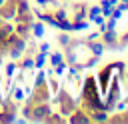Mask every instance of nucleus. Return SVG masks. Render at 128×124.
Segmentation results:
<instances>
[{
	"mask_svg": "<svg viewBox=\"0 0 128 124\" xmlns=\"http://www.w3.org/2000/svg\"><path fill=\"white\" fill-rule=\"evenodd\" d=\"M16 114H18L16 102L12 98L2 100V104H0V124H12L16 120Z\"/></svg>",
	"mask_w": 128,
	"mask_h": 124,
	"instance_id": "obj_1",
	"label": "nucleus"
},
{
	"mask_svg": "<svg viewBox=\"0 0 128 124\" xmlns=\"http://www.w3.org/2000/svg\"><path fill=\"white\" fill-rule=\"evenodd\" d=\"M52 112L48 102H40V104H32V114H30V122H44L48 118V114Z\"/></svg>",
	"mask_w": 128,
	"mask_h": 124,
	"instance_id": "obj_2",
	"label": "nucleus"
},
{
	"mask_svg": "<svg viewBox=\"0 0 128 124\" xmlns=\"http://www.w3.org/2000/svg\"><path fill=\"white\" fill-rule=\"evenodd\" d=\"M50 98V92H48V86L46 84H40V86H34V90L28 94V100L30 104H40V102H48Z\"/></svg>",
	"mask_w": 128,
	"mask_h": 124,
	"instance_id": "obj_3",
	"label": "nucleus"
},
{
	"mask_svg": "<svg viewBox=\"0 0 128 124\" xmlns=\"http://www.w3.org/2000/svg\"><path fill=\"white\" fill-rule=\"evenodd\" d=\"M0 16H2L4 22L14 20V16H16V0H6V2L0 6Z\"/></svg>",
	"mask_w": 128,
	"mask_h": 124,
	"instance_id": "obj_4",
	"label": "nucleus"
},
{
	"mask_svg": "<svg viewBox=\"0 0 128 124\" xmlns=\"http://www.w3.org/2000/svg\"><path fill=\"white\" fill-rule=\"evenodd\" d=\"M14 32H16L20 38L30 40V34H32V22H30V24H26V22H16V24H14Z\"/></svg>",
	"mask_w": 128,
	"mask_h": 124,
	"instance_id": "obj_5",
	"label": "nucleus"
},
{
	"mask_svg": "<svg viewBox=\"0 0 128 124\" xmlns=\"http://www.w3.org/2000/svg\"><path fill=\"white\" fill-rule=\"evenodd\" d=\"M16 64H18V68H20V70L28 72V70H32V68H34V56H30V54H24V56H22V58H20Z\"/></svg>",
	"mask_w": 128,
	"mask_h": 124,
	"instance_id": "obj_6",
	"label": "nucleus"
},
{
	"mask_svg": "<svg viewBox=\"0 0 128 124\" xmlns=\"http://www.w3.org/2000/svg\"><path fill=\"white\" fill-rule=\"evenodd\" d=\"M104 48H106V44L104 42H96V40H92V42H88V50L94 54V56H102V52H104Z\"/></svg>",
	"mask_w": 128,
	"mask_h": 124,
	"instance_id": "obj_7",
	"label": "nucleus"
},
{
	"mask_svg": "<svg viewBox=\"0 0 128 124\" xmlns=\"http://www.w3.org/2000/svg\"><path fill=\"white\" fill-rule=\"evenodd\" d=\"M44 32H46V28H44V24H42V20L40 22H32V34H34V38H42L44 36Z\"/></svg>",
	"mask_w": 128,
	"mask_h": 124,
	"instance_id": "obj_8",
	"label": "nucleus"
},
{
	"mask_svg": "<svg viewBox=\"0 0 128 124\" xmlns=\"http://www.w3.org/2000/svg\"><path fill=\"white\" fill-rule=\"evenodd\" d=\"M14 22H26V24H30V22H34V14L28 10V12H22V14H16L14 16Z\"/></svg>",
	"mask_w": 128,
	"mask_h": 124,
	"instance_id": "obj_9",
	"label": "nucleus"
},
{
	"mask_svg": "<svg viewBox=\"0 0 128 124\" xmlns=\"http://www.w3.org/2000/svg\"><path fill=\"white\" fill-rule=\"evenodd\" d=\"M44 66H46V54L42 52L34 54V68H44Z\"/></svg>",
	"mask_w": 128,
	"mask_h": 124,
	"instance_id": "obj_10",
	"label": "nucleus"
},
{
	"mask_svg": "<svg viewBox=\"0 0 128 124\" xmlns=\"http://www.w3.org/2000/svg\"><path fill=\"white\" fill-rule=\"evenodd\" d=\"M16 68H18V64H16L14 60H10V62L4 66V74H6V78H12L14 72H16Z\"/></svg>",
	"mask_w": 128,
	"mask_h": 124,
	"instance_id": "obj_11",
	"label": "nucleus"
},
{
	"mask_svg": "<svg viewBox=\"0 0 128 124\" xmlns=\"http://www.w3.org/2000/svg\"><path fill=\"white\" fill-rule=\"evenodd\" d=\"M40 84H46V72H44V68H38V74L34 76V86H40Z\"/></svg>",
	"mask_w": 128,
	"mask_h": 124,
	"instance_id": "obj_12",
	"label": "nucleus"
},
{
	"mask_svg": "<svg viewBox=\"0 0 128 124\" xmlns=\"http://www.w3.org/2000/svg\"><path fill=\"white\" fill-rule=\"evenodd\" d=\"M70 42H72V36H70V34H58V44H60L62 48H66Z\"/></svg>",
	"mask_w": 128,
	"mask_h": 124,
	"instance_id": "obj_13",
	"label": "nucleus"
},
{
	"mask_svg": "<svg viewBox=\"0 0 128 124\" xmlns=\"http://www.w3.org/2000/svg\"><path fill=\"white\" fill-rule=\"evenodd\" d=\"M48 56H50V54H48ZM60 62H64V54H62V52H56V54L50 56V64H52V66L60 64Z\"/></svg>",
	"mask_w": 128,
	"mask_h": 124,
	"instance_id": "obj_14",
	"label": "nucleus"
},
{
	"mask_svg": "<svg viewBox=\"0 0 128 124\" xmlns=\"http://www.w3.org/2000/svg\"><path fill=\"white\" fill-rule=\"evenodd\" d=\"M54 18H56L58 22H62V20H66V18H68V12H66V10H62V8H56V10H54Z\"/></svg>",
	"mask_w": 128,
	"mask_h": 124,
	"instance_id": "obj_15",
	"label": "nucleus"
},
{
	"mask_svg": "<svg viewBox=\"0 0 128 124\" xmlns=\"http://www.w3.org/2000/svg\"><path fill=\"white\" fill-rule=\"evenodd\" d=\"M20 114H22V118H26L28 122H30V114H32V104L30 102H26V106L20 110Z\"/></svg>",
	"mask_w": 128,
	"mask_h": 124,
	"instance_id": "obj_16",
	"label": "nucleus"
},
{
	"mask_svg": "<svg viewBox=\"0 0 128 124\" xmlns=\"http://www.w3.org/2000/svg\"><path fill=\"white\" fill-rule=\"evenodd\" d=\"M44 122H50V124H52V122H66V120H64V116H60V114H54V112H50V114H48V118H46Z\"/></svg>",
	"mask_w": 128,
	"mask_h": 124,
	"instance_id": "obj_17",
	"label": "nucleus"
},
{
	"mask_svg": "<svg viewBox=\"0 0 128 124\" xmlns=\"http://www.w3.org/2000/svg\"><path fill=\"white\" fill-rule=\"evenodd\" d=\"M48 78H50V80H48V82H50V90H52V92H58V90H60V84H58V80H56L54 76H48Z\"/></svg>",
	"mask_w": 128,
	"mask_h": 124,
	"instance_id": "obj_18",
	"label": "nucleus"
},
{
	"mask_svg": "<svg viewBox=\"0 0 128 124\" xmlns=\"http://www.w3.org/2000/svg\"><path fill=\"white\" fill-rule=\"evenodd\" d=\"M38 50H40L42 54H46V56H48V54H50V44H48V42H42V44L38 46Z\"/></svg>",
	"mask_w": 128,
	"mask_h": 124,
	"instance_id": "obj_19",
	"label": "nucleus"
},
{
	"mask_svg": "<svg viewBox=\"0 0 128 124\" xmlns=\"http://www.w3.org/2000/svg\"><path fill=\"white\" fill-rule=\"evenodd\" d=\"M98 38H100V32H90L86 36V42H92V40H98Z\"/></svg>",
	"mask_w": 128,
	"mask_h": 124,
	"instance_id": "obj_20",
	"label": "nucleus"
},
{
	"mask_svg": "<svg viewBox=\"0 0 128 124\" xmlns=\"http://www.w3.org/2000/svg\"><path fill=\"white\" fill-rule=\"evenodd\" d=\"M36 4H38V6H42V8H44V6H48V0H36Z\"/></svg>",
	"mask_w": 128,
	"mask_h": 124,
	"instance_id": "obj_21",
	"label": "nucleus"
},
{
	"mask_svg": "<svg viewBox=\"0 0 128 124\" xmlns=\"http://www.w3.org/2000/svg\"><path fill=\"white\" fill-rule=\"evenodd\" d=\"M4 2H6V0H0V6H2V4H4Z\"/></svg>",
	"mask_w": 128,
	"mask_h": 124,
	"instance_id": "obj_22",
	"label": "nucleus"
},
{
	"mask_svg": "<svg viewBox=\"0 0 128 124\" xmlns=\"http://www.w3.org/2000/svg\"><path fill=\"white\" fill-rule=\"evenodd\" d=\"M2 100H4V98H2V94H0V104H2Z\"/></svg>",
	"mask_w": 128,
	"mask_h": 124,
	"instance_id": "obj_23",
	"label": "nucleus"
},
{
	"mask_svg": "<svg viewBox=\"0 0 128 124\" xmlns=\"http://www.w3.org/2000/svg\"><path fill=\"white\" fill-rule=\"evenodd\" d=\"M2 22H4V20H2V16H0V24H2Z\"/></svg>",
	"mask_w": 128,
	"mask_h": 124,
	"instance_id": "obj_24",
	"label": "nucleus"
},
{
	"mask_svg": "<svg viewBox=\"0 0 128 124\" xmlns=\"http://www.w3.org/2000/svg\"><path fill=\"white\" fill-rule=\"evenodd\" d=\"M66 2H74V0H66Z\"/></svg>",
	"mask_w": 128,
	"mask_h": 124,
	"instance_id": "obj_25",
	"label": "nucleus"
}]
</instances>
